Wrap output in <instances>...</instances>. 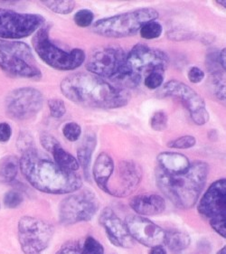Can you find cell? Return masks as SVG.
<instances>
[{
	"label": "cell",
	"mask_w": 226,
	"mask_h": 254,
	"mask_svg": "<svg viewBox=\"0 0 226 254\" xmlns=\"http://www.w3.org/2000/svg\"><path fill=\"white\" fill-rule=\"evenodd\" d=\"M164 243L171 252L179 254L190 245L191 240L189 235L185 233L180 231H170L168 233L166 232Z\"/></svg>",
	"instance_id": "cell-24"
},
{
	"label": "cell",
	"mask_w": 226,
	"mask_h": 254,
	"mask_svg": "<svg viewBox=\"0 0 226 254\" xmlns=\"http://www.w3.org/2000/svg\"><path fill=\"white\" fill-rule=\"evenodd\" d=\"M42 4L48 9L61 15L70 14L75 6V2L73 1H43Z\"/></svg>",
	"instance_id": "cell-27"
},
{
	"label": "cell",
	"mask_w": 226,
	"mask_h": 254,
	"mask_svg": "<svg viewBox=\"0 0 226 254\" xmlns=\"http://www.w3.org/2000/svg\"><path fill=\"white\" fill-rule=\"evenodd\" d=\"M114 168L113 159L107 153H101L98 156L93 167V178L98 187L104 192H107V185Z\"/></svg>",
	"instance_id": "cell-21"
},
{
	"label": "cell",
	"mask_w": 226,
	"mask_h": 254,
	"mask_svg": "<svg viewBox=\"0 0 226 254\" xmlns=\"http://www.w3.org/2000/svg\"><path fill=\"white\" fill-rule=\"evenodd\" d=\"M160 98H175L185 105L195 124L202 126L209 121V113L206 111V102L202 97L184 82L171 80L160 87L157 92Z\"/></svg>",
	"instance_id": "cell-13"
},
{
	"label": "cell",
	"mask_w": 226,
	"mask_h": 254,
	"mask_svg": "<svg viewBox=\"0 0 226 254\" xmlns=\"http://www.w3.org/2000/svg\"><path fill=\"white\" fill-rule=\"evenodd\" d=\"M113 183H109L106 193L116 196L125 197L133 193L139 187L142 178V170L137 163L122 161L114 168Z\"/></svg>",
	"instance_id": "cell-15"
},
{
	"label": "cell",
	"mask_w": 226,
	"mask_h": 254,
	"mask_svg": "<svg viewBox=\"0 0 226 254\" xmlns=\"http://www.w3.org/2000/svg\"><path fill=\"white\" fill-rule=\"evenodd\" d=\"M169 64L170 58L166 53L144 44H138L127 55L124 71L115 81L120 85L133 88L152 72L164 73Z\"/></svg>",
	"instance_id": "cell-4"
},
{
	"label": "cell",
	"mask_w": 226,
	"mask_h": 254,
	"mask_svg": "<svg viewBox=\"0 0 226 254\" xmlns=\"http://www.w3.org/2000/svg\"><path fill=\"white\" fill-rule=\"evenodd\" d=\"M126 227L133 240L147 247L164 244L166 232L149 219L140 215H129L125 219Z\"/></svg>",
	"instance_id": "cell-16"
},
{
	"label": "cell",
	"mask_w": 226,
	"mask_h": 254,
	"mask_svg": "<svg viewBox=\"0 0 226 254\" xmlns=\"http://www.w3.org/2000/svg\"><path fill=\"white\" fill-rule=\"evenodd\" d=\"M43 104L44 96L37 89L32 87L17 88L5 97V113L12 120L26 121L37 115Z\"/></svg>",
	"instance_id": "cell-14"
},
{
	"label": "cell",
	"mask_w": 226,
	"mask_h": 254,
	"mask_svg": "<svg viewBox=\"0 0 226 254\" xmlns=\"http://www.w3.org/2000/svg\"><path fill=\"white\" fill-rule=\"evenodd\" d=\"M198 212L217 234L226 239V179L211 185L200 200Z\"/></svg>",
	"instance_id": "cell-8"
},
{
	"label": "cell",
	"mask_w": 226,
	"mask_h": 254,
	"mask_svg": "<svg viewBox=\"0 0 226 254\" xmlns=\"http://www.w3.org/2000/svg\"><path fill=\"white\" fill-rule=\"evenodd\" d=\"M94 15L93 12L88 9H82L78 11L74 15L73 20L74 23L80 27H87L93 24Z\"/></svg>",
	"instance_id": "cell-32"
},
{
	"label": "cell",
	"mask_w": 226,
	"mask_h": 254,
	"mask_svg": "<svg viewBox=\"0 0 226 254\" xmlns=\"http://www.w3.org/2000/svg\"><path fill=\"white\" fill-rule=\"evenodd\" d=\"M40 143H41L42 147L51 153L57 146L61 145L56 137L51 135L50 133L46 132V131H43L40 134Z\"/></svg>",
	"instance_id": "cell-36"
},
{
	"label": "cell",
	"mask_w": 226,
	"mask_h": 254,
	"mask_svg": "<svg viewBox=\"0 0 226 254\" xmlns=\"http://www.w3.org/2000/svg\"><path fill=\"white\" fill-rule=\"evenodd\" d=\"M158 168L170 175L184 173L190 168L189 159L180 153L162 152L158 156Z\"/></svg>",
	"instance_id": "cell-19"
},
{
	"label": "cell",
	"mask_w": 226,
	"mask_h": 254,
	"mask_svg": "<svg viewBox=\"0 0 226 254\" xmlns=\"http://www.w3.org/2000/svg\"><path fill=\"white\" fill-rule=\"evenodd\" d=\"M96 147V138L92 136H87L84 138L82 146L78 148L77 160L79 166L82 168L83 174L88 180H90V168L92 163V156Z\"/></svg>",
	"instance_id": "cell-22"
},
{
	"label": "cell",
	"mask_w": 226,
	"mask_h": 254,
	"mask_svg": "<svg viewBox=\"0 0 226 254\" xmlns=\"http://www.w3.org/2000/svg\"><path fill=\"white\" fill-rule=\"evenodd\" d=\"M12 136V128L6 122H0V142H7Z\"/></svg>",
	"instance_id": "cell-38"
},
{
	"label": "cell",
	"mask_w": 226,
	"mask_h": 254,
	"mask_svg": "<svg viewBox=\"0 0 226 254\" xmlns=\"http://www.w3.org/2000/svg\"><path fill=\"white\" fill-rule=\"evenodd\" d=\"M216 254H226V246H225L224 248H222Z\"/></svg>",
	"instance_id": "cell-42"
},
{
	"label": "cell",
	"mask_w": 226,
	"mask_h": 254,
	"mask_svg": "<svg viewBox=\"0 0 226 254\" xmlns=\"http://www.w3.org/2000/svg\"><path fill=\"white\" fill-rule=\"evenodd\" d=\"M52 154H53V157L55 159V162L56 163L57 165L60 166L61 168H64L69 171H72V172L77 171L80 168L77 159L70 153L67 152L66 150H64L61 145L57 146L52 151Z\"/></svg>",
	"instance_id": "cell-25"
},
{
	"label": "cell",
	"mask_w": 226,
	"mask_h": 254,
	"mask_svg": "<svg viewBox=\"0 0 226 254\" xmlns=\"http://www.w3.org/2000/svg\"><path fill=\"white\" fill-rule=\"evenodd\" d=\"M149 254H167V252L161 245H158L151 248Z\"/></svg>",
	"instance_id": "cell-40"
},
{
	"label": "cell",
	"mask_w": 226,
	"mask_h": 254,
	"mask_svg": "<svg viewBox=\"0 0 226 254\" xmlns=\"http://www.w3.org/2000/svg\"><path fill=\"white\" fill-rule=\"evenodd\" d=\"M62 134L67 140L77 141L82 134V127L76 122H68L62 127Z\"/></svg>",
	"instance_id": "cell-29"
},
{
	"label": "cell",
	"mask_w": 226,
	"mask_h": 254,
	"mask_svg": "<svg viewBox=\"0 0 226 254\" xmlns=\"http://www.w3.org/2000/svg\"><path fill=\"white\" fill-rule=\"evenodd\" d=\"M24 198L23 195L19 192L15 190H10L5 193V196L3 199V203L6 208L15 209L21 205L23 203Z\"/></svg>",
	"instance_id": "cell-31"
},
{
	"label": "cell",
	"mask_w": 226,
	"mask_h": 254,
	"mask_svg": "<svg viewBox=\"0 0 226 254\" xmlns=\"http://www.w3.org/2000/svg\"><path fill=\"white\" fill-rule=\"evenodd\" d=\"M209 166L205 162L191 164L185 172L176 175L156 169L157 184L160 191L176 207L187 210L195 205L206 185Z\"/></svg>",
	"instance_id": "cell-3"
},
{
	"label": "cell",
	"mask_w": 226,
	"mask_h": 254,
	"mask_svg": "<svg viewBox=\"0 0 226 254\" xmlns=\"http://www.w3.org/2000/svg\"><path fill=\"white\" fill-rule=\"evenodd\" d=\"M0 68L13 76L33 80L42 78L31 48L19 41L0 39Z\"/></svg>",
	"instance_id": "cell-7"
},
{
	"label": "cell",
	"mask_w": 226,
	"mask_h": 254,
	"mask_svg": "<svg viewBox=\"0 0 226 254\" xmlns=\"http://www.w3.org/2000/svg\"><path fill=\"white\" fill-rule=\"evenodd\" d=\"M129 205L140 216H151L161 214L166 208V202L159 194L144 193L131 199Z\"/></svg>",
	"instance_id": "cell-18"
},
{
	"label": "cell",
	"mask_w": 226,
	"mask_h": 254,
	"mask_svg": "<svg viewBox=\"0 0 226 254\" xmlns=\"http://www.w3.org/2000/svg\"><path fill=\"white\" fill-rule=\"evenodd\" d=\"M20 168V160L16 156H5L0 159V183H11L15 180Z\"/></svg>",
	"instance_id": "cell-23"
},
{
	"label": "cell",
	"mask_w": 226,
	"mask_h": 254,
	"mask_svg": "<svg viewBox=\"0 0 226 254\" xmlns=\"http://www.w3.org/2000/svg\"><path fill=\"white\" fill-rule=\"evenodd\" d=\"M48 108L51 113L52 116L56 119H60L62 118L65 112H66V107L63 101L61 99H51L48 101Z\"/></svg>",
	"instance_id": "cell-33"
},
{
	"label": "cell",
	"mask_w": 226,
	"mask_h": 254,
	"mask_svg": "<svg viewBox=\"0 0 226 254\" xmlns=\"http://www.w3.org/2000/svg\"><path fill=\"white\" fill-rule=\"evenodd\" d=\"M60 88L69 101L82 107L112 110L124 107L129 102V93L125 90L93 73L70 74L62 80Z\"/></svg>",
	"instance_id": "cell-1"
},
{
	"label": "cell",
	"mask_w": 226,
	"mask_h": 254,
	"mask_svg": "<svg viewBox=\"0 0 226 254\" xmlns=\"http://www.w3.org/2000/svg\"><path fill=\"white\" fill-rule=\"evenodd\" d=\"M127 54L122 48L115 46L98 47L91 53L86 69L97 76L116 81L124 71Z\"/></svg>",
	"instance_id": "cell-10"
},
{
	"label": "cell",
	"mask_w": 226,
	"mask_h": 254,
	"mask_svg": "<svg viewBox=\"0 0 226 254\" xmlns=\"http://www.w3.org/2000/svg\"><path fill=\"white\" fill-rule=\"evenodd\" d=\"M169 118L164 112H155L150 120V126L156 131H163L168 127Z\"/></svg>",
	"instance_id": "cell-30"
},
{
	"label": "cell",
	"mask_w": 226,
	"mask_h": 254,
	"mask_svg": "<svg viewBox=\"0 0 226 254\" xmlns=\"http://www.w3.org/2000/svg\"><path fill=\"white\" fill-rule=\"evenodd\" d=\"M163 81H164V73L156 71V72L150 73L145 78L144 84L145 86L149 90H156L163 85Z\"/></svg>",
	"instance_id": "cell-35"
},
{
	"label": "cell",
	"mask_w": 226,
	"mask_h": 254,
	"mask_svg": "<svg viewBox=\"0 0 226 254\" xmlns=\"http://www.w3.org/2000/svg\"><path fill=\"white\" fill-rule=\"evenodd\" d=\"M217 4L226 8V0H218V1H217Z\"/></svg>",
	"instance_id": "cell-41"
},
{
	"label": "cell",
	"mask_w": 226,
	"mask_h": 254,
	"mask_svg": "<svg viewBox=\"0 0 226 254\" xmlns=\"http://www.w3.org/2000/svg\"><path fill=\"white\" fill-rule=\"evenodd\" d=\"M56 254H104V250L97 240L88 236L84 240L67 242Z\"/></svg>",
	"instance_id": "cell-20"
},
{
	"label": "cell",
	"mask_w": 226,
	"mask_h": 254,
	"mask_svg": "<svg viewBox=\"0 0 226 254\" xmlns=\"http://www.w3.org/2000/svg\"><path fill=\"white\" fill-rule=\"evenodd\" d=\"M32 45L37 56L47 65L60 71H72L82 65L85 61V53L75 48L65 51L56 46L49 36V26H42L34 35Z\"/></svg>",
	"instance_id": "cell-6"
},
{
	"label": "cell",
	"mask_w": 226,
	"mask_h": 254,
	"mask_svg": "<svg viewBox=\"0 0 226 254\" xmlns=\"http://www.w3.org/2000/svg\"><path fill=\"white\" fill-rule=\"evenodd\" d=\"M219 63L226 73V48L223 49L219 55Z\"/></svg>",
	"instance_id": "cell-39"
},
{
	"label": "cell",
	"mask_w": 226,
	"mask_h": 254,
	"mask_svg": "<svg viewBox=\"0 0 226 254\" xmlns=\"http://www.w3.org/2000/svg\"><path fill=\"white\" fill-rule=\"evenodd\" d=\"M100 224L105 229L110 242L120 248H131L134 245V240L129 234L126 224L113 209L106 207L100 215Z\"/></svg>",
	"instance_id": "cell-17"
},
{
	"label": "cell",
	"mask_w": 226,
	"mask_h": 254,
	"mask_svg": "<svg viewBox=\"0 0 226 254\" xmlns=\"http://www.w3.org/2000/svg\"><path fill=\"white\" fill-rule=\"evenodd\" d=\"M187 77L192 83H200L205 79V72L198 67H191L187 73Z\"/></svg>",
	"instance_id": "cell-37"
},
{
	"label": "cell",
	"mask_w": 226,
	"mask_h": 254,
	"mask_svg": "<svg viewBox=\"0 0 226 254\" xmlns=\"http://www.w3.org/2000/svg\"><path fill=\"white\" fill-rule=\"evenodd\" d=\"M163 32V27L159 22L150 21L149 23L145 24L139 31L140 36L147 40H152L159 38Z\"/></svg>",
	"instance_id": "cell-28"
},
{
	"label": "cell",
	"mask_w": 226,
	"mask_h": 254,
	"mask_svg": "<svg viewBox=\"0 0 226 254\" xmlns=\"http://www.w3.org/2000/svg\"><path fill=\"white\" fill-rule=\"evenodd\" d=\"M20 169L26 181L43 193L66 194L76 192L82 187L80 176L43 157L36 148L23 152Z\"/></svg>",
	"instance_id": "cell-2"
},
{
	"label": "cell",
	"mask_w": 226,
	"mask_h": 254,
	"mask_svg": "<svg viewBox=\"0 0 226 254\" xmlns=\"http://www.w3.org/2000/svg\"><path fill=\"white\" fill-rule=\"evenodd\" d=\"M100 203L95 193L86 189L63 199L58 208L61 224L72 225L90 221L97 213Z\"/></svg>",
	"instance_id": "cell-11"
},
{
	"label": "cell",
	"mask_w": 226,
	"mask_h": 254,
	"mask_svg": "<svg viewBox=\"0 0 226 254\" xmlns=\"http://www.w3.org/2000/svg\"><path fill=\"white\" fill-rule=\"evenodd\" d=\"M213 90L218 101L226 105V73L222 71L215 72L212 76Z\"/></svg>",
	"instance_id": "cell-26"
},
{
	"label": "cell",
	"mask_w": 226,
	"mask_h": 254,
	"mask_svg": "<svg viewBox=\"0 0 226 254\" xmlns=\"http://www.w3.org/2000/svg\"><path fill=\"white\" fill-rule=\"evenodd\" d=\"M54 233L51 224L32 216L21 217L17 225L18 241L25 254H41L49 246Z\"/></svg>",
	"instance_id": "cell-9"
},
{
	"label": "cell",
	"mask_w": 226,
	"mask_h": 254,
	"mask_svg": "<svg viewBox=\"0 0 226 254\" xmlns=\"http://www.w3.org/2000/svg\"><path fill=\"white\" fill-rule=\"evenodd\" d=\"M196 144V139L193 136H183L178 137L175 140H171L168 143V146L172 148H177V149H187L194 147Z\"/></svg>",
	"instance_id": "cell-34"
},
{
	"label": "cell",
	"mask_w": 226,
	"mask_h": 254,
	"mask_svg": "<svg viewBox=\"0 0 226 254\" xmlns=\"http://www.w3.org/2000/svg\"><path fill=\"white\" fill-rule=\"evenodd\" d=\"M45 24L38 14L18 13L0 7V39L17 40L36 34Z\"/></svg>",
	"instance_id": "cell-12"
},
{
	"label": "cell",
	"mask_w": 226,
	"mask_h": 254,
	"mask_svg": "<svg viewBox=\"0 0 226 254\" xmlns=\"http://www.w3.org/2000/svg\"><path fill=\"white\" fill-rule=\"evenodd\" d=\"M159 12L151 7H143L96 21L93 30L99 36L108 38H124L135 36L145 24L155 21Z\"/></svg>",
	"instance_id": "cell-5"
}]
</instances>
